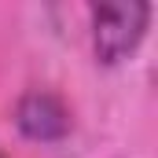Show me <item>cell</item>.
<instances>
[{
    "label": "cell",
    "mask_w": 158,
    "mask_h": 158,
    "mask_svg": "<svg viewBox=\"0 0 158 158\" xmlns=\"http://www.w3.org/2000/svg\"><path fill=\"white\" fill-rule=\"evenodd\" d=\"M151 26V4L121 0V4H96L92 7V52L99 66L125 63Z\"/></svg>",
    "instance_id": "obj_1"
},
{
    "label": "cell",
    "mask_w": 158,
    "mask_h": 158,
    "mask_svg": "<svg viewBox=\"0 0 158 158\" xmlns=\"http://www.w3.org/2000/svg\"><path fill=\"white\" fill-rule=\"evenodd\" d=\"M15 129L33 140V143H59L70 136L74 118L63 96L48 92V88H33L15 103Z\"/></svg>",
    "instance_id": "obj_2"
},
{
    "label": "cell",
    "mask_w": 158,
    "mask_h": 158,
    "mask_svg": "<svg viewBox=\"0 0 158 158\" xmlns=\"http://www.w3.org/2000/svg\"><path fill=\"white\" fill-rule=\"evenodd\" d=\"M0 158H4V155H0Z\"/></svg>",
    "instance_id": "obj_3"
}]
</instances>
